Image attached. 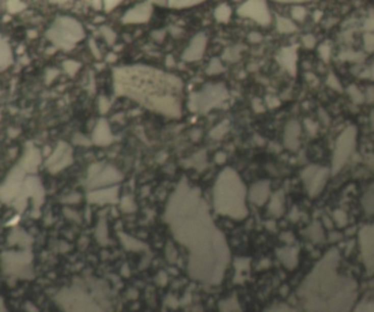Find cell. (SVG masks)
<instances>
[{
  "instance_id": "cell-8",
  "label": "cell",
  "mask_w": 374,
  "mask_h": 312,
  "mask_svg": "<svg viewBox=\"0 0 374 312\" xmlns=\"http://www.w3.org/2000/svg\"><path fill=\"white\" fill-rule=\"evenodd\" d=\"M237 14L256 21L261 26H268L272 22V14L265 0H246L237 9Z\"/></svg>"
},
{
  "instance_id": "cell-45",
  "label": "cell",
  "mask_w": 374,
  "mask_h": 312,
  "mask_svg": "<svg viewBox=\"0 0 374 312\" xmlns=\"http://www.w3.org/2000/svg\"><path fill=\"white\" fill-rule=\"evenodd\" d=\"M366 100H368L369 102H373L374 101V88L373 87H370L368 88V90H366Z\"/></svg>"
},
{
  "instance_id": "cell-26",
  "label": "cell",
  "mask_w": 374,
  "mask_h": 312,
  "mask_svg": "<svg viewBox=\"0 0 374 312\" xmlns=\"http://www.w3.org/2000/svg\"><path fill=\"white\" fill-rule=\"evenodd\" d=\"M339 58L342 60H348V62H353V63H361L364 60L365 55L362 52L345 51L339 55Z\"/></svg>"
},
{
  "instance_id": "cell-38",
  "label": "cell",
  "mask_w": 374,
  "mask_h": 312,
  "mask_svg": "<svg viewBox=\"0 0 374 312\" xmlns=\"http://www.w3.org/2000/svg\"><path fill=\"white\" fill-rule=\"evenodd\" d=\"M123 0H103V6L104 9H105L106 12H110L113 10L116 6H118L121 4Z\"/></svg>"
},
{
  "instance_id": "cell-7",
  "label": "cell",
  "mask_w": 374,
  "mask_h": 312,
  "mask_svg": "<svg viewBox=\"0 0 374 312\" xmlns=\"http://www.w3.org/2000/svg\"><path fill=\"white\" fill-rule=\"evenodd\" d=\"M25 173L20 165L14 166L7 176L4 183L0 184V201L8 204L16 200L23 185Z\"/></svg>"
},
{
  "instance_id": "cell-16",
  "label": "cell",
  "mask_w": 374,
  "mask_h": 312,
  "mask_svg": "<svg viewBox=\"0 0 374 312\" xmlns=\"http://www.w3.org/2000/svg\"><path fill=\"white\" fill-rule=\"evenodd\" d=\"M297 59H298V55H297V50L295 46L281 49L278 56H277V60H278V63L283 68H286V69L293 76L296 75V71H297Z\"/></svg>"
},
{
  "instance_id": "cell-15",
  "label": "cell",
  "mask_w": 374,
  "mask_h": 312,
  "mask_svg": "<svg viewBox=\"0 0 374 312\" xmlns=\"http://www.w3.org/2000/svg\"><path fill=\"white\" fill-rule=\"evenodd\" d=\"M90 186L98 187L106 184H112L114 182H118L122 179V176L118 173V171L108 168L106 170H99L94 176L90 177Z\"/></svg>"
},
{
  "instance_id": "cell-50",
  "label": "cell",
  "mask_w": 374,
  "mask_h": 312,
  "mask_svg": "<svg viewBox=\"0 0 374 312\" xmlns=\"http://www.w3.org/2000/svg\"><path fill=\"white\" fill-rule=\"evenodd\" d=\"M117 56L115 54H109L108 55V62H115Z\"/></svg>"
},
{
  "instance_id": "cell-20",
  "label": "cell",
  "mask_w": 374,
  "mask_h": 312,
  "mask_svg": "<svg viewBox=\"0 0 374 312\" xmlns=\"http://www.w3.org/2000/svg\"><path fill=\"white\" fill-rule=\"evenodd\" d=\"M12 63V53L9 44L0 36V69H5Z\"/></svg>"
},
{
  "instance_id": "cell-51",
  "label": "cell",
  "mask_w": 374,
  "mask_h": 312,
  "mask_svg": "<svg viewBox=\"0 0 374 312\" xmlns=\"http://www.w3.org/2000/svg\"><path fill=\"white\" fill-rule=\"evenodd\" d=\"M0 311H6L5 304H4V300H3L2 297H0Z\"/></svg>"
},
{
  "instance_id": "cell-31",
  "label": "cell",
  "mask_w": 374,
  "mask_h": 312,
  "mask_svg": "<svg viewBox=\"0 0 374 312\" xmlns=\"http://www.w3.org/2000/svg\"><path fill=\"white\" fill-rule=\"evenodd\" d=\"M363 45L364 50L368 53L374 52V33L365 32V34L363 35Z\"/></svg>"
},
{
  "instance_id": "cell-42",
  "label": "cell",
  "mask_w": 374,
  "mask_h": 312,
  "mask_svg": "<svg viewBox=\"0 0 374 312\" xmlns=\"http://www.w3.org/2000/svg\"><path fill=\"white\" fill-rule=\"evenodd\" d=\"M99 108H100V111L101 113H106L110 109V102L106 100L105 98H101L100 101H99Z\"/></svg>"
},
{
  "instance_id": "cell-36",
  "label": "cell",
  "mask_w": 374,
  "mask_h": 312,
  "mask_svg": "<svg viewBox=\"0 0 374 312\" xmlns=\"http://www.w3.org/2000/svg\"><path fill=\"white\" fill-rule=\"evenodd\" d=\"M302 43H303V45L306 49L312 50V49L315 47L316 39H315V36L312 35V34H306L302 37Z\"/></svg>"
},
{
  "instance_id": "cell-5",
  "label": "cell",
  "mask_w": 374,
  "mask_h": 312,
  "mask_svg": "<svg viewBox=\"0 0 374 312\" xmlns=\"http://www.w3.org/2000/svg\"><path fill=\"white\" fill-rule=\"evenodd\" d=\"M30 197H31L34 202L33 204L36 209L35 211H39L41 205L44 202L45 191L41 183V180L34 176L26 177L24 179L23 185H22L19 195L16 197V200L12 202L13 207L19 211H23L24 208L26 207V203Z\"/></svg>"
},
{
  "instance_id": "cell-47",
  "label": "cell",
  "mask_w": 374,
  "mask_h": 312,
  "mask_svg": "<svg viewBox=\"0 0 374 312\" xmlns=\"http://www.w3.org/2000/svg\"><path fill=\"white\" fill-rule=\"evenodd\" d=\"M253 105H254V109H255L256 112H263L264 111L263 105H261V103H260L259 100H254Z\"/></svg>"
},
{
  "instance_id": "cell-13",
  "label": "cell",
  "mask_w": 374,
  "mask_h": 312,
  "mask_svg": "<svg viewBox=\"0 0 374 312\" xmlns=\"http://www.w3.org/2000/svg\"><path fill=\"white\" fill-rule=\"evenodd\" d=\"M207 46V36L205 33L199 32L193 37L189 46L183 53V59L186 62H195L203 57Z\"/></svg>"
},
{
  "instance_id": "cell-33",
  "label": "cell",
  "mask_w": 374,
  "mask_h": 312,
  "mask_svg": "<svg viewBox=\"0 0 374 312\" xmlns=\"http://www.w3.org/2000/svg\"><path fill=\"white\" fill-rule=\"evenodd\" d=\"M348 92L355 103H362L364 101V95L360 92V90L357 89L356 86L349 87Z\"/></svg>"
},
{
  "instance_id": "cell-29",
  "label": "cell",
  "mask_w": 374,
  "mask_h": 312,
  "mask_svg": "<svg viewBox=\"0 0 374 312\" xmlns=\"http://www.w3.org/2000/svg\"><path fill=\"white\" fill-rule=\"evenodd\" d=\"M101 34L103 35L104 40L106 41L109 45H113L116 41V33L109 27H102L101 28Z\"/></svg>"
},
{
  "instance_id": "cell-6",
  "label": "cell",
  "mask_w": 374,
  "mask_h": 312,
  "mask_svg": "<svg viewBox=\"0 0 374 312\" xmlns=\"http://www.w3.org/2000/svg\"><path fill=\"white\" fill-rule=\"evenodd\" d=\"M228 97L227 90L222 85L207 86L201 92L191 98L190 108L193 112H207L215 106L221 104Z\"/></svg>"
},
{
  "instance_id": "cell-52",
  "label": "cell",
  "mask_w": 374,
  "mask_h": 312,
  "mask_svg": "<svg viewBox=\"0 0 374 312\" xmlns=\"http://www.w3.org/2000/svg\"><path fill=\"white\" fill-rule=\"evenodd\" d=\"M369 76H370V77H371L372 79H374V65L371 67V70H370Z\"/></svg>"
},
{
  "instance_id": "cell-37",
  "label": "cell",
  "mask_w": 374,
  "mask_h": 312,
  "mask_svg": "<svg viewBox=\"0 0 374 312\" xmlns=\"http://www.w3.org/2000/svg\"><path fill=\"white\" fill-rule=\"evenodd\" d=\"M327 85L330 86L332 89L336 90V91H341V90H342L339 80L337 79V77H336V76H335L334 74H331L330 76H328Z\"/></svg>"
},
{
  "instance_id": "cell-49",
  "label": "cell",
  "mask_w": 374,
  "mask_h": 312,
  "mask_svg": "<svg viewBox=\"0 0 374 312\" xmlns=\"http://www.w3.org/2000/svg\"><path fill=\"white\" fill-rule=\"evenodd\" d=\"M279 3H304V2H311V0H276Z\"/></svg>"
},
{
  "instance_id": "cell-14",
  "label": "cell",
  "mask_w": 374,
  "mask_h": 312,
  "mask_svg": "<svg viewBox=\"0 0 374 312\" xmlns=\"http://www.w3.org/2000/svg\"><path fill=\"white\" fill-rule=\"evenodd\" d=\"M42 161L41 151L34 147L33 145H29L28 149L25 150L23 158L21 159L19 165L23 169L26 173H35L37 168Z\"/></svg>"
},
{
  "instance_id": "cell-10",
  "label": "cell",
  "mask_w": 374,
  "mask_h": 312,
  "mask_svg": "<svg viewBox=\"0 0 374 312\" xmlns=\"http://www.w3.org/2000/svg\"><path fill=\"white\" fill-rule=\"evenodd\" d=\"M356 140V128L354 126L348 127L346 131H343L341 136H339L337 141V147H336V156H335V165L341 166L343 162L346 161L348 155L351 154L355 147Z\"/></svg>"
},
{
  "instance_id": "cell-48",
  "label": "cell",
  "mask_w": 374,
  "mask_h": 312,
  "mask_svg": "<svg viewBox=\"0 0 374 312\" xmlns=\"http://www.w3.org/2000/svg\"><path fill=\"white\" fill-rule=\"evenodd\" d=\"M102 2L103 0H92V5L96 10H100L102 8V6H103Z\"/></svg>"
},
{
  "instance_id": "cell-19",
  "label": "cell",
  "mask_w": 374,
  "mask_h": 312,
  "mask_svg": "<svg viewBox=\"0 0 374 312\" xmlns=\"http://www.w3.org/2000/svg\"><path fill=\"white\" fill-rule=\"evenodd\" d=\"M268 191H269V186H268L267 182H261V183L255 184V186L251 188L250 200L255 202V204L261 205L267 199Z\"/></svg>"
},
{
  "instance_id": "cell-39",
  "label": "cell",
  "mask_w": 374,
  "mask_h": 312,
  "mask_svg": "<svg viewBox=\"0 0 374 312\" xmlns=\"http://www.w3.org/2000/svg\"><path fill=\"white\" fill-rule=\"evenodd\" d=\"M89 46H90V50H91V53L93 54V56L96 58V59H100L101 58V52L98 47V45H96L95 41L94 40H90L89 41Z\"/></svg>"
},
{
  "instance_id": "cell-35",
  "label": "cell",
  "mask_w": 374,
  "mask_h": 312,
  "mask_svg": "<svg viewBox=\"0 0 374 312\" xmlns=\"http://www.w3.org/2000/svg\"><path fill=\"white\" fill-rule=\"evenodd\" d=\"M318 53H319V56L323 58L325 62H328V59H330V56H331V53H332L331 46L327 43L320 44L318 46Z\"/></svg>"
},
{
  "instance_id": "cell-11",
  "label": "cell",
  "mask_w": 374,
  "mask_h": 312,
  "mask_svg": "<svg viewBox=\"0 0 374 312\" xmlns=\"http://www.w3.org/2000/svg\"><path fill=\"white\" fill-rule=\"evenodd\" d=\"M361 248L365 268L374 273V226L365 227L361 231Z\"/></svg>"
},
{
  "instance_id": "cell-25",
  "label": "cell",
  "mask_w": 374,
  "mask_h": 312,
  "mask_svg": "<svg viewBox=\"0 0 374 312\" xmlns=\"http://www.w3.org/2000/svg\"><path fill=\"white\" fill-rule=\"evenodd\" d=\"M204 2L205 0H168V7L175 9H182L187 8V7H193Z\"/></svg>"
},
{
  "instance_id": "cell-3",
  "label": "cell",
  "mask_w": 374,
  "mask_h": 312,
  "mask_svg": "<svg viewBox=\"0 0 374 312\" xmlns=\"http://www.w3.org/2000/svg\"><path fill=\"white\" fill-rule=\"evenodd\" d=\"M47 37L55 46L70 51L76 43L85 37V30L80 22L69 17H59L47 31Z\"/></svg>"
},
{
  "instance_id": "cell-41",
  "label": "cell",
  "mask_w": 374,
  "mask_h": 312,
  "mask_svg": "<svg viewBox=\"0 0 374 312\" xmlns=\"http://www.w3.org/2000/svg\"><path fill=\"white\" fill-rule=\"evenodd\" d=\"M166 30H156V31H153L151 33V36L153 37V39L156 41V42H163L164 37H166Z\"/></svg>"
},
{
  "instance_id": "cell-18",
  "label": "cell",
  "mask_w": 374,
  "mask_h": 312,
  "mask_svg": "<svg viewBox=\"0 0 374 312\" xmlns=\"http://www.w3.org/2000/svg\"><path fill=\"white\" fill-rule=\"evenodd\" d=\"M300 135V125L296 121H291L286 127V143L290 148L298 147V137Z\"/></svg>"
},
{
  "instance_id": "cell-2",
  "label": "cell",
  "mask_w": 374,
  "mask_h": 312,
  "mask_svg": "<svg viewBox=\"0 0 374 312\" xmlns=\"http://www.w3.org/2000/svg\"><path fill=\"white\" fill-rule=\"evenodd\" d=\"M244 196L245 188L233 171L227 170L220 174L215 192L217 210L232 217H244L246 215Z\"/></svg>"
},
{
  "instance_id": "cell-21",
  "label": "cell",
  "mask_w": 374,
  "mask_h": 312,
  "mask_svg": "<svg viewBox=\"0 0 374 312\" xmlns=\"http://www.w3.org/2000/svg\"><path fill=\"white\" fill-rule=\"evenodd\" d=\"M113 197H114L113 188H110L90 193L88 196V200L94 204H104L111 200H113Z\"/></svg>"
},
{
  "instance_id": "cell-28",
  "label": "cell",
  "mask_w": 374,
  "mask_h": 312,
  "mask_svg": "<svg viewBox=\"0 0 374 312\" xmlns=\"http://www.w3.org/2000/svg\"><path fill=\"white\" fill-rule=\"evenodd\" d=\"M224 70V68L220 62L219 58H213L210 64H209L208 68H207V74L208 75H217L220 74Z\"/></svg>"
},
{
  "instance_id": "cell-23",
  "label": "cell",
  "mask_w": 374,
  "mask_h": 312,
  "mask_svg": "<svg viewBox=\"0 0 374 312\" xmlns=\"http://www.w3.org/2000/svg\"><path fill=\"white\" fill-rule=\"evenodd\" d=\"M276 27L280 33H285V34L293 33L297 31V26L293 23L292 21L287 18L280 17V16L276 17Z\"/></svg>"
},
{
  "instance_id": "cell-46",
  "label": "cell",
  "mask_w": 374,
  "mask_h": 312,
  "mask_svg": "<svg viewBox=\"0 0 374 312\" xmlns=\"http://www.w3.org/2000/svg\"><path fill=\"white\" fill-rule=\"evenodd\" d=\"M57 75H58V71L55 70V69L48 70V73H47V83H49L50 81H53V79L56 77Z\"/></svg>"
},
{
  "instance_id": "cell-30",
  "label": "cell",
  "mask_w": 374,
  "mask_h": 312,
  "mask_svg": "<svg viewBox=\"0 0 374 312\" xmlns=\"http://www.w3.org/2000/svg\"><path fill=\"white\" fill-rule=\"evenodd\" d=\"M291 16L296 21H303L306 17V10L302 6H295L291 9Z\"/></svg>"
},
{
  "instance_id": "cell-1",
  "label": "cell",
  "mask_w": 374,
  "mask_h": 312,
  "mask_svg": "<svg viewBox=\"0 0 374 312\" xmlns=\"http://www.w3.org/2000/svg\"><path fill=\"white\" fill-rule=\"evenodd\" d=\"M114 79L117 94L167 116H181L183 83L175 76L148 66H127L114 70Z\"/></svg>"
},
{
  "instance_id": "cell-32",
  "label": "cell",
  "mask_w": 374,
  "mask_h": 312,
  "mask_svg": "<svg viewBox=\"0 0 374 312\" xmlns=\"http://www.w3.org/2000/svg\"><path fill=\"white\" fill-rule=\"evenodd\" d=\"M229 129V124L228 122H223V123L219 124L217 127H215L212 131H211V136L212 138H220V137H222L224 134H226L228 132Z\"/></svg>"
},
{
  "instance_id": "cell-9",
  "label": "cell",
  "mask_w": 374,
  "mask_h": 312,
  "mask_svg": "<svg viewBox=\"0 0 374 312\" xmlns=\"http://www.w3.org/2000/svg\"><path fill=\"white\" fill-rule=\"evenodd\" d=\"M72 163V149L64 141H61L53 154H50L46 161V166L50 173H57L64 170L67 165Z\"/></svg>"
},
{
  "instance_id": "cell-22",
  "label": "cell",
  "mask_w": 374,
  "mask_h": 312,
  "mask_svg": "<svg viewBox=\"0 0 374 312\" xmlns=\"http://www.w3.org/2000/svg\"><path fill=\"white\" fill-rule=\"evenodd\" d=\"M9 243L10 245H18L22 248H28L31 246L32 243V239L31 237H29V235L24 232V231H21V230H14L9 237Z\"/></svg>"
},
{
  "instance_id": "cell-43",
  "label": "cell",
  "mask_w": 374,
  "mask_h": 312,
  "mask_svg": "<svg viewBox=\"0 0 374 312\" xmlns=\"http://www.w3.org/2000/svg\"><path fill=\"white\" fill-rule=\"evenodd\" d=\"M73 141H74V143H77V145H84V146H89V145H90V141L86 138L85 136H82V135H76V136H74Z\"/></svg>"
},
{
  "instance_id": "cell-27",
  "label": "cell",
  "mask_w": 374,
  "mask_h": 312,
  "mask_svg": "<svg viewBox=\"0 0 374 312\" xmlns=\"http://www.w3.org/2000/svg\"><path fill=\"white\" fill-rule=\"evenodd\" d=\"M241 46H232L227 49L223 53V59L230 63H235L241 57Z\"/></svg>"
},
{
  "instance_id": "cell-4",
  "label": "cell",
  "mask_w": 374,
  "mask_h": 312,
  "mask_svg": "<svg viewBox=\"0 0 374 312\" xmlns=\"http://www.w3.org/2000/svg\"><path fill=\"white\" fill-rule=\"evenodd\" d=\"M33 256L30 250L6 251L2 254V268L6 275L16 278L34 277Z\"/></svg>"
},
{
  "instance_id": "cell-40",
  "label": "cell",
  "mask_w": 374,
  "mask_h": 312,
  "mask_svg": "<svg viewBox=\"0 0 374 312\" xmlns=\"http://www.w3.org/2000/svg\"><path fill=\"white\" fill-rule=\"evenodd\" d=\"M363 29L365 32L374 33V16H371L370 18L365 20L364 25H363Z\"/></svg>"
},
{
  "instance_id": "cell-53",
  "label": "cell",
  "mask_w": 374,
  "mask_h": 312,
  "mask_svg": "<svg viewBox=\"0 0 374 312\" xmlns=\"http://www.w3.org/2000/svg\"><path fill=\"white\" fill-rule=\"evenodd\" d=\"M51 2H54V3H65V2H67V0H51Z\"/></svg>"
},
{
  "instance_id": "cell-34",
  "label": "cell",
  "mask_w": 374,
  "mask_h": 312,
  "mask_svg": "<svg viewBox=\"0 0 374 312\" xmlns=\"http://www.w3.org/2000/svg\"><path fill=\"white\" fill-rule=\"evenodd\" d=\"M81 67V65L74 60H67V62L64 63V68L65 70L68 73L71 77L72 76L76 75V73L79 70V68Z\"/></svg>"
},
{
  "instance_id": "cell-17",
  "label": "cell",
  "mask_w": 374,
  "mask_h": 312,
  "mask_svg": "<svg viewBox=\"0 0 374 312\" xmlns=\"http://www.w3.org/2000/svg\"><path fill=\"white\" fill-rule=\"evenodd\" d=\"M112 139H113V136H112L111 134V129H110L108 122L104 118H101L94 128L93 141L96 145L105 146V145H109L112 142Z\"/></svg>"
},
{
  "instance_id": "cell-54",
  "label": "cell",
  "mask_w": 374,
  "mask_h": 312,
  "mask_svg": "<svg viewBox=\"0 0 374 312\" xmlns=\"http://www.w3.org/2000/svg\"><path fill=\"white\" fill-rule=\"evenodd\" d=\"M234 2H238V0H234Z\"/></svg>"
},
{
  "instance_id": "cell-12",
  "label": "cell",
  "mask_w": 374,
  "mask_h": 312,
  "mask_svg": "<svg viewBox=\"0 0 374 312\" xmlns=\"http://www.w3.org/2000/svg\"><path fill=\"white\" fill-rule=\"evenodd\" d=\"M152 14V5L147 3L138 4L128 11H126L122 18L123 23L131 25V23H146L151 18Z\"/></svg>"
},
{
  "instance_id": "cell-55",
  "label": "cell",
  "mask_w": 374,
  "mask_h": 312,
  "mask_svg": "<svg viewBox=\"0 0 374 312\" xmlns=\"http://www.w3.org/2000/svg\"><path fill=\"white\" fill-rule=\"evenodd\" d=\"M0 118H2V115H0Z\"/></svg>"
},
{
  "instance_id": "cell-24",
  "label": "cell",
  "mask_w": 374,
  "mask_h": 312,
  "mask_svg": "<svg viewBox=\"0 0 374 312\" xmlns=\"http://www.w3.org/2000/svg\"><path fill=\"white\" fill-rule=\"evenodd\" d=\"M232 14V10L228 4H221L215 9L213 16L216 20L220 22V23H227L229 22Z\"/></svg>"
},
{
  "instance_id": "cell-44",
  "label": "cell",
  "mask_w": 374,
  "mask_h": 312,
  "mask_svg": "<svg viewBox=\"0 0 374 312\" xmlns=\"http://www.w3.org/2000/svg\"><path fill=\"white\" fill-rule=\"evenodd\" d=\"M249 40L252 43H259L261 40H263V36L257 32H252L249 34Z\"/></svg>"
}]
</instances>
